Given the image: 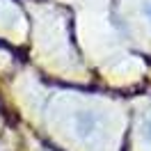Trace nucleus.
<instances>
[{
  "instance_id": "f257e3e1",
  "label": "nucleus",
  "mask_w": 151,
  "mask_h": 151,
  "mask_svg": "<svg viewBox=\"0 0 151 151\" xmlns=\"http://www.w3.org/2000/svg\"><path fill=\"white\" fill-rule=\"evenodd\" d=\"M76 128L80 131V135L89 137V135H94L96 128H99V119H96L92 112H80V114H76Z\"/></svg>"
},
{
  "instance_id": "f03ea898",
  "label": "nucleus",
  "mask_w": 151,
  "mask_h": 151,
  "mask_svg": "<svg viewBox=\"0 0 151 151\" xmlns=\"http://www.w3.org/2000/svg\"><path fill=\"white\" fill-rule=\"evenodd\" d=\"M144 137L151 142V117L147 119V122H144Z\"/></svg>"
},
{
  "instance_id": "7ed1b4c3",
  "label": "nucleus",
  "mask_w": 151,
  "mask_h": 151,
  "mask_svg": "<svg viewBox=\"0 0 151 151\" xmlns=\"http://www.w3.org/2000/svg\"><path fill=\"white\" fill-rule=\"evenodd\" d=\"M144 14H147V16L151 19V5H147V7H144Z\"/></svg>"
}]
</instances>
